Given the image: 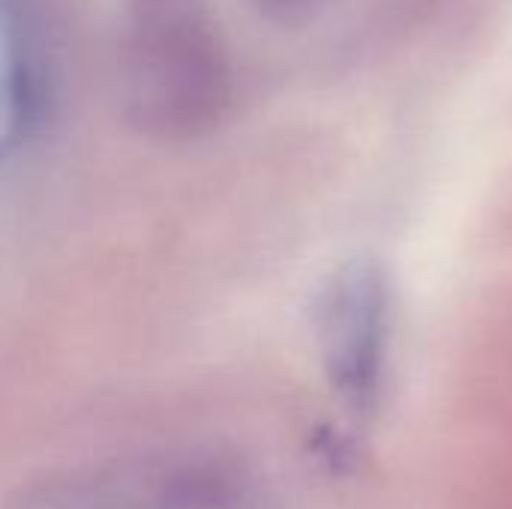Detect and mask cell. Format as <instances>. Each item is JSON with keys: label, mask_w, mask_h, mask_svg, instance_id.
Listing matches in <instances>:
<instances>
[{"label": "cell", "mask_w": 512, "mask_h": 509, "mask_svg": "<svg viewBox=\"0 0 512 509\" xmlns=\"http://www.w3.org/2000/svg\"><path fill=\"white\" fill-rule=\"evenodd\" d=\"M315 333L333 390L366 411L381 384L387 345V288L375 264L351 261L324 285Z\"/></svg>", "instance_id": "2"}, {"label": "cell", "mask_w": 512, "mask_h": 509, "mask_svg": "<svg viewBox=\"0 0 512 509\" xmlns=\"http://www.w3.org/2000/svg\"><path fill=\"white\" fill-rule=\"evenodd\" d=\"M120 99L159 138H195L231 102V66L198 0H129L120 27Z\"/></svg>", "instance_id": "1"}, {"label": "cell", "mask_w": 512, "mask_h": 509, "mask_svg": "<svg viewBox=\"0 0 512 509\" xmlns=\"http://www.w3.org/2000/svg\"><path fill=\"white\" fill-rule=\"evenodd\" d=\"M36 111L27 18L18 0H0V159L12 153Z\"/></svg>", "instance_id": "3"}, {"label": "cell", "mask_w": 512, "mask_h": 509, "mask_svg": "<svg viewBox=\"0 0 512 509\" xmlns=\"http://www.w3.org/2000/svg\"><path fill=\"white\" fill-rule=\"evenodd\" d=\"M261 15L282 21V24H297L321 9L324 0H249Z\"/></svg>", "instance_id": "4"}]
</instances>
